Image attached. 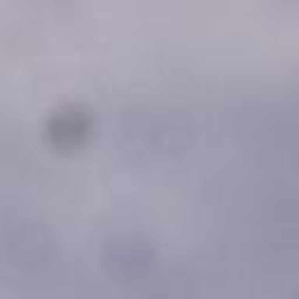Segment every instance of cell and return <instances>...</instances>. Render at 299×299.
<instances>
[{
	"instance_id": "6da1fadb",
	"label": "cell",
	"mask_w": 299,
	"mask_h": 299,
	"mask_svg": "<svg viewBox=\"0 0 299 299\" xmlns=\"http://www.w3.org/2000/svg\"><path fill=\"white\" fill-rule=\"evenodd\" d=\"M222 143H224V140H222ZM222 143H220V145H222ZM218 150H220V147H218ZM218 150H215V152H218ZM213 157H215V154H213ZM213 157H210V159H213ZM208 164H210V161H208ZM208 164H206V166H208ZM203 171H206V168H203ZM201 175H203V173H201ZM201 175H199V180H201ZM199 180H196V182H199ZM194 187H196V185H194ZM192 192H194V189H192ZM192 192H189V194H192Z\"/></svg>"
}]
</instances>
